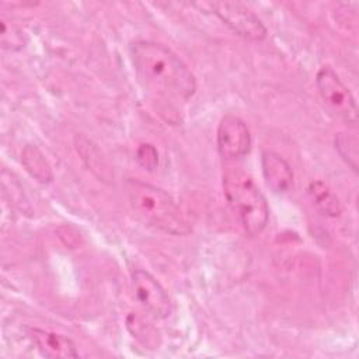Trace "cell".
<instances>
[{
	"label": "cell",
	"instance_id": "cell-7",
	"mask_svg": "<svg viewBox=\"0 0 359 359\" xmlns=\"http://www.w3.org/2000/svg\"><path fill=\"white\" fill-rule=\"evenodd\" d=\"M132 287L139 303L154 317L165 318L172 313V302L161 283L147 271L132 272Z\"/></svg>",
	"mask_w": 359,
	"mask_h": 359
},
{
	"label": "cell",
	"instance_id": "cell-15",
	"mask_svg": "<svg viewBox=\"0 0 359 359\" xmlns=\"http://www.w3.org/2000/svg\"><path fill=\"white\" fill-rule=\"evenodd\" d=\"M136 161L147 171H153L158 165L157 149L150 143H142L136 149Z\"/></svg>",
	"mask_w": 359,
	"mask_h": 359
},
{
	"label": "cell",
	"instance_id": "cell-1",
	"mask_svg": "<svg viewBox=\"0 0 359 359\" xmlns=\"http://www.w3.org/2000/svg\"><path fill=\"white\" fill-rule=\"evenodd\" d=\"M135 72L146 90L174 101H188L196 80L188 66L167 46L154 41H136L130 48Z\"/></svg>",
	"mask_w": 359,
	"mask_h": 359
},
{
	"label": "cell",
	"instance_id": "cell-13",
	"mask_svg": "<svg viewBox=\"0 0 359 359\" xmlns=\"http://www.w3.org/2000/svg\"><path fill=\"white\" fill-rule=\"evenodd\" d=\"M335 150L341 158L353 170L358 171V137L353 133L339 132L334 139Z\"/></svg>",
	"mask_w": 359,
	"mask_h": 359
},
{
	"label": "cell",
	"instance_id": "cell-4",
	"mask_svg": "<svg viewBox=\"0 0 359 359\" xmlns=\"http://www.w3.org/2000/svg\"><path fill=\"white\" fill-rule=\"evenodd\" d=\"M316 86L330 111L351 125L358 122L356 101L349 88L330 66H323L317 72Z\"/></svg>",
	"mask_w": 359,
	"mask_h": 359
},
{
	"label": "cell",
	"instance_id": "cell-8",
	"mask_svg": "<svg viewBox=\"0 0 359 359\" xmlns=\"http://www.w3.org/2000/svg\"><path fill=\"white\" fill-rule=\"evenodd\" d=\"M261 167L265 184L271 191L282 194L292 187L293 170L280 154L275 151H264Z\"/></svg>",
	"mask_w": 359,
	"mask_h": 359
},
{
	"label": "cell",
	"instance_id": "cell-3",
	"mask_svg": "<svg viewBox=\"0 0 359 359\" xmlns=\"http://www.w3.org/2000/svg\"><path fill=\"white\" fill-rule=\"evenodd\" d=\"M223 194L237 213L244 231L250 237L261 234L268 224L269 208L252 178L240 167H226L223 171Z\"/></svg>",
	"mask_w": 359,
	"mask_h": 359
},
{
	"label": "cell",
	"instance_id": "cell-2",
	"mask_svg": "<svg viewBox=\"0 0 359 359\" xmlns=\"http://www.w3.org/2000/svg\"><path fill=\"white\" fill-rule=\"evenodd\" d=\"M125 191L132 210L146 224L174 236L191 231L182 210L164 189L139 180H128Z\"/></svg>",
	"mask_w": 359,
	"mask_h": 359
},
{
	"label": "cell",
	"instance_id": "cell-11",
	"mask_svg": "<svg viewBox=\"0 0 359 359\" xmlns=\"http://www.w3.org/2000/svg\"><path fill=\"white\" fill-rule=\"evenodd\" d=\"M21 163L25 171L41 184H48L53 180V171L43 153L32 144H27L21 151Z\"/></svg>",
	"mask_w": 359,
	"mask_h": 359
},
{
	"label": "cell",
	"instance_id": "cell-10",
	"mask_svg": "<svg viewBox=\"0 0 359 359\" xmlns=\"http://www.w3.org/2000/svg\"><path fill=\"white\" fill-rule=\"evenodd\" d=\"M74 146L77 153L80 154L83 163L87 165L88 170L94 175H97L100 180H111L114 177L107 160L101 154L100 149L84 135H76L74 137Z\"/></svg>",
	"mask_w": 359,
	"mask_h": 359
},
{
	"label": "cell",
	"instance_id": "cell-6",
	"mask_svg": "<svg viewBox=\"0 0 359 359\" xmlns=\"http://www.w3.org/2000/svg\"><path fill=\"white\" fill-rule=\"evenodd\" d=\"M217 151L224 160H237L251 149V133L247 123L237 115H224L216 133Z\"/></svg>",
	"mask_w": 359,
	"mask_h": 359
},
{
	"label": "cell",
	"instance_id": "cell-5",
	"mask_svg": "<svg viewBox=\"0 0 359 359\" xmlns=\"http://www.w3.org/2000/svg\"><path fill=\"white\" fill-rule=\"evenodd\" d=\"M210 11L226 24L234 34L248 41H264L266 38V27L245 6L237 1H213L208 4Z\"/></svg>",
	"mask_w": 359,
	"mask_h": 359
},
{
	"label": "cell",
	"instance_id": "cell-14",
	"mask_svg": "<svg viewBox=\"0 0 359 359\" xmlns=\"http://www.w3.org/2000/svg\"><path fill=\"white\" fill-rule=\"evenodd\" d=\"M128 330L132 332V335L139 339L146 346H156L157 345V337L158 332L154 331V328L144 323L142 318L136 316H129L128 318Z\"/></svg>",
	"mask_w": 359,
	"mask_h": 359
},
{
	"label": "cell",
	"instance_id": "cell-12",
	"mask_svg": "<svg viewBox=\"0 0 359 359\" xmlns=\"http://www.w3.org/2000/svg\"><path fill=\"white\" fill-rule=\"evenodd\" d=\"M309 195L313 201V203L316 205V208L325 216L330 217H338L342 213V206L339 199L337 198V195L330 189V187L317 180V181H311L309 184Z\"/></svg>",
	"mask_w": 359,
	"mask_h": 359
},
{
	"label": "cell",
	"instance_id": "cell-9",
	"mask_svg": "<svg viewBox=\"0 0 359 359\" xmlns=\"http://www.w3.org/2000/svg\"><path fill=\"white\" fill-rule=\"evenodd\" d=\"M29 338L38 351L46 358H77L79 352L76 344L66 335L42 330L31 328Z\"/></svg>",
	"mask_w": 359,
	"mask_h": 359
}]
</instances>
